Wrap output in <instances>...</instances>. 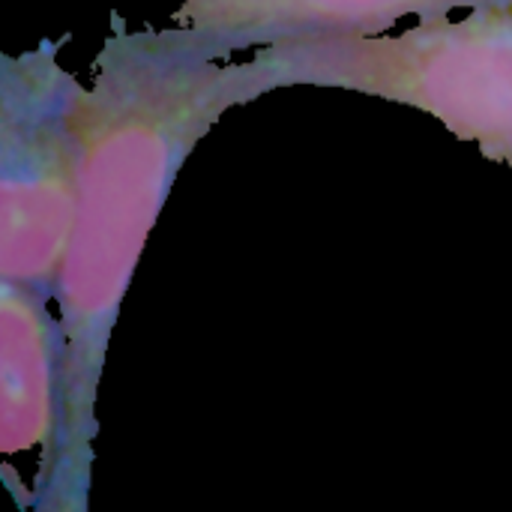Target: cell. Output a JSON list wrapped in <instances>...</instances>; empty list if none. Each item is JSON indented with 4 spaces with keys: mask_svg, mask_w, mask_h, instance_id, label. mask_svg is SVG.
<instances>
[{
    "mask_svg": "<svg viewBox=\"0 0 512 512\" xmlns=\"http://www.w3.org/2000/svg\"><path fill=\"white\" fill-rule=\"evenodd\" d=\"M57 42L0 54V279L54 297L78 207V147L69 123L78 78Z\"/></svg>",
    "mask_w": 512,
    "mask_h": 512,
    "instance_id": "cell-3",
    "label": "cell"
},
{
    "mask_svg": "<svg viewBox=\"0 0 512 512\" xmlns=\"http://www.w3.org/2000/svg\"><path fill=\"white\" fill-rule=\"evenodd\" d=\"M51 300V297H48ZM60 429V327L45 294L3 279L0 285V450H42L48 462Z\"/></svg>",
    "mask_w": 512,
    "mask_h": 512,
    "instance_id": "cell-5",
    "label": "cell"
},
{
    "mask_svg": "<svg viewBox=\"0 0 512 512\" xmlns=\"http://www.w3.org/2000/svg\"><path fill=\"white\" fill-rule=\"evenodd\" d=\"M483 6H512V0H180L171 24L204 54L234 60L240 51L276 42L372 36L408 15L423 21Z\"/></svg>",
    "mask_w": 512,
    "mask_h": 512,
    "instance_id": "cell-4",
    "label": "cell"
},
{
    "mask_svg": "<svg viewBox=\"0 0 512 512\" xmlns=\"http://www.w3.org/2000/svg\"><path fill=\"white\" fill-rule=\"evenodd\" d=\"M78 84L75 225L54 288L60 327V429L33 483V507L84 512L99 435L96 399L120 303L147 237L198 141L234 108L273 93L252 60H216L177 27L111 30Z\"/></svg>",
    "mask_w": 512,
    "mask_h": 512,
    "instance_id": "cell-1",
    "label": "cell"
},
{
    "mask_svg": "<svg viewBox=\"0 0 512 512\" xmlns=\"http://www.w3.org/2000/svg\"><path fill=\"white\" fill-rule=\"evenodd\" d=\"M270 87H333L432 114L489 162L512 168V6L423 18L402 33L255 48Z\"/></svg>",
    "mask_w": 512,
    "mask_h": 512,
    "instance_id": "cell-2",
    "label": "cell"
}]
</instances>
